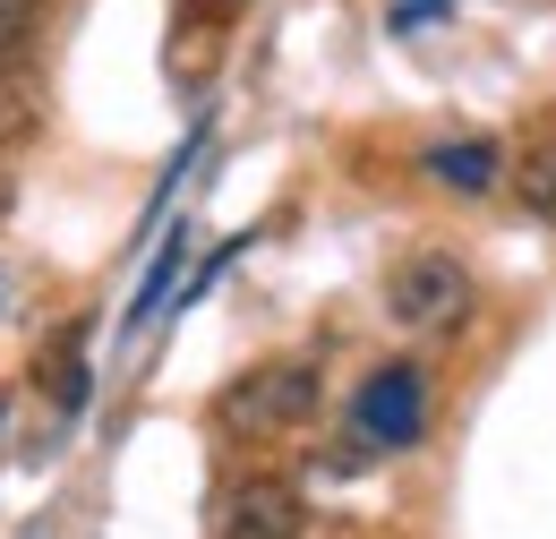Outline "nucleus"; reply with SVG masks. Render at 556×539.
Here are the masks:
<instances>
[{"mask_svg": "<svg viewBox=\"0 0 556 539\" xmlns=\"http://www.w3.org/2000/svg\"><path fill=\"white\" fill-rule=\"evenodd\" d=\"M223 428L231 437H300L317 411H326V368L317 360H266L249 368L240 386H223Z\"/></svg>", "mask_w": 556, "mask_h": 539, "instance_id": "obj_1", "label": "nucleus"}, {"mask_svg": "<svg viewBox=\"0 0 556 539\" xmlns=\"http://www.w3.org/2000/svg\"><path fill=\"white\" fill-rule=\"evenodd\" d=\"M386 309H394V326H412V335H445V326H463V309H471V274H463L454 249H419V258L394 266Z\"/></svg>", "mask_w": 556, "mask_h": 539, "instance_id": "obj_2", "label": "nucleus"}, {"mask_svg": "<svg viewBox=\"0 0 556 539\" xmlns=\"http://www.w3.org/2000/svg\"><path fill=\"white\" fill-rule=\"evenodd\" d=\"M419 428H428L419 368L412 360H386V368L359 386V403H351V437H359V454H403V446H419Z\"/></svg>", "mask_w": 556, "mask_h": 539, "instance_id": "obj_3", "label": "nucleus"}, {"mask_svg": "<svg viewBox=\"0 0 556 539\" xmlns=\"http://www.w3.org/2000/svg\"><path fill=\"white\" fill-rule=\"evenodd\" d=\"M300 523H308V505L291 479H240L223 497V539H300Z\"/></svg>", "mask_w": 556, "mask_h": 539, "instance_id": "obj_4", "label": "nucleus"}, {"mask_svg": "<svg viewBox=\"0 0 556 539\" xmlns=\"http://www.w3.org/2000/svg\"><path fill=\"white\" fill-rule=\"evenodd\" d=\"M419 163H428V180H445V189H463V198H480V189L505 180V154H496L488 137H445V146H428Z\"/></svg>", "mask_w": 556, "mask_h": 539, "instance_id": "obj_5", "label": "nucleus"}, {"mask_svg": "<svg viewBox=\"0 0 556 539\" xmlns=\"http://www.w3.org/2000/svg\"><path fill=\"white\" fill-rule=\"evenodd\" d=\"M514 198H522V214L556 223V146H531V154H522V172H514Z\"/></svg>", "mask_w": 556, "mask_h": 539, "instance_id": "obj_6", "label": "nucleus"}, {"mask_svg": "<svg viewBox=\"0 0 556 539\" xmlns=\"http://www.w3.org/2000/svg\"><path fill=\"white\" fill-rule=\"evenodd\" d=\"M180 258H189V231H180V240H172V249L154 258V274L138 283V300H129V326H146V317L163 309V291H172V274H180Z\"/></svg>", "mask_w": 556, "mask_h": 539, "instance_id": "obj_7", "label": "nucleus"}, {"mask_svg": "<svg viewBox=\"0 0 556 539\" xmlns=\"http://www.w3.org/2000/svg\"><path fill=\"white\" fill-rule=\"evenodd\" d=\"M35 17H43V0H0V68L26 61V43H35Z\"/></svg>", "mask_w": 556, "mask_h": 539, "instance_id": "obj_8", "label": "nucleus"}, {"mask_svg": "<svg viewBox=\"0 0 556 539\" xmlns=\"http://www.w3.org/2000/svg\"><path fill=\"white\" fill-rule=\"evenodd\" d=\"M445 0H394V26H419V17H437Z\"/></svg>", "mask_w": 556, "mask_h": 539, "instance_id": "obj_9", "label": "nucleus"}]
</instances>
